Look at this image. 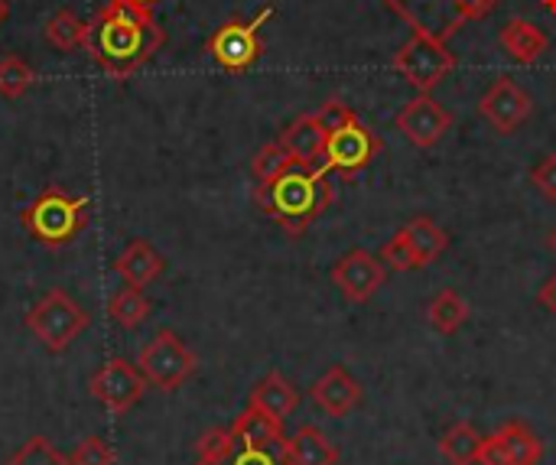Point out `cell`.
Returning <instances> with one entry per match:
<instances>
[{"mask_svg":"<svg viewBox=\"0 0 556 465\" xmlns=\"http://www.w3.org/2000/svg\"><path fill=\"white\" fill-rule=\"evenodd\" d=\"M163 42H166V33L153 20V13L108 0V7L98 10L94 20L88 23L85 52L111 78H127L143 62H150L163 49Z\"/></svg>","mask_w":556,"mask_h":465,"instance_id":"obj_1","label":"cell"},{"mask_svg":"<svg viewBox=\"0 0 556 465\" xmlns=\"http://www.w3.org/2000/svg\"><path fill=\"white\" fill-rule=\"evenodd\" d=\"M332 173L290 166L270 183H261L254 189L257 209L274 218L290 238H300L329 205H332Z\"/></svg>","mask_w":556,"mask_h":465,"instance_id":"obj_2","label":"cell"},{"mask_svg":"<svg viewBox=\"0 0 556 465\" xmlns=\"http://www.w3.org/2000/svg\"><path fill=\"white\" fill-rule=\"evenodd\" d=\"M88 205H91L88 196H68L65 189L49 186L20 212V225L26 228V235L33 241L49 244V248H62L85 231Z\"/></svg>","mask_w":556,"mask_h":465,"instance_id":"obj_3","label":"cell"},{"mask_svg":"<svg viewBox=\"0 0 556 465\" xmlns=\"http://www.w3.org/2000/svg\"><path fill=\"white\" fill-rule=\"evenodd\" d=\"M394 16H401L414 33L450 39L463 26L485 20L498 0H381Z\"/></svg>","mask_w":556,"mask_h":465,"instance_id":"obj_4","label":"cell"},{"mask_svg":"<svg viewBox=\"0 0 556 465\" xmlns=\"http://www.w3.org/2000/svg\"><path fill=\"white\" fill-rule=\"evenodd\" d=\"M88 313L78 306L65 290H49L29 313H26V329L39 339L42 349L49 352H65L85 329H88Z\"/></svg>","mask_w":556,"mask_h":465,"instance_id":"obj_5","label":"cell"},{"mask_svg":"<svg viewBox=\"0 0 556 465\" xmlns=\"http://www.w3.org/2000/svg\"><path fill=\"white\" fill-rule=\"evenodd\" d=\"M270 16H274V7L267 3V7H261L251 20H228V23H222V26L208 36L205 52H208L225 72H231V75L248 72V68L261 59V52H264L261 26H264Z\"/></svg>","mask_w":556,"mask_h":465,"instance_id":"obj_6","label":"cell"},{"mask_svg":"<svg viewBox=\"0 0 556 465\" xmlns=\"http://www.w3.org/2000/svg\"><path fill=\"white\" fill-rule=\"evenodd\" d=\"M195 365H199L195 355L173 329H160L137 355V368L147 378V385H153L166 394L179 391L195 375Z\"/></svg>","mask_w":556,"mask_h":465,"instance_id":"obj_7","label":"cell"},{"mask_svg":"<svg viewBox=\"0 0 556 465\" xmlns=\"http://www.w3.org/2000/svg\"><path fill=\"white\" fill-rule=\"evenodd\" d=\"M394 72H401V78H407L420 95H430L453 68H456V55L446 46V39L437 36H424L414 33L397 52H394Z\"/></svg>","mask_w":556,"mask_h":465,"instance_id":"obj_8","label":"cell"},{"mask_svg":"<svg viewBox=\"0 0 556 465\" xmlns=\"http://www.w3.org/2000/svg\"><path fill=\"white\" fill-rule=\"evenodd\" d=\"M381 137L358 121V114L339 127L329 130L326 137V150H323V169L326 173H342V176H355L362 173L378 153H381Z\"/></svg>","mask_w":556,"mask_h":465,"instance_id":"obj_9","label":"cell"},{"mask_svg":"<svg viewBox=\"0 0 556 465\" xmlns=\"http://www.w3.org/2000/svg\"><path fill=\"white\" fill-rule=\"evenodd\" d=\"M88 391L111 414H127L130 407L140 404V398L147 391V378L140 375L137 365H130L124 359H111L88 378Z\"/></svg>","mask_w":556,"mask_h":465,"instance_id":"obj_10","label":"cell"},{"mask_svg":"<svg viewBox=\"0 0 556 465\" xmlns=\"http://www.w3.org/2000/svg\"><path fill=\"white\" fill-rule=\"evenodd\" d=\"M332 284L336 290L349 300V303H368L384 284H388V267L378 254L355 248L349 254H342L332 264Z\"/></svg>","mask_w":556,"mask_h":465,"instance_id":"obj_11","label":"cell"},{"mask_svg":"<svg viewBox=\"0 0 556 465\" xmlns=\"http://www.w3.org/2000/svg\"><path fill=\"white\" fill-rule=\"evenodd\" d=\"M394 127L414 143V147H437L450 127H453V114L433 98V95H420L410 98L397 114H394Z\"/></svg>","mask_w":556,"mask_h":465,"instance_id":"obj_12","label":"cell"},{"mask_svg":"<svg viewBox=\"0 0 556 465\" xmlns=\"http://www.w3.org/2000/svg\"><path fill=\"white\" fill-rule=\"evenodd\" d=\"M479 114L498 130V134H515L525 121L534 114V98L511 78H495L489 91L479 98Z\"/></svg>","mask_w":556,"mask_h":465,"instance_id":"obj_13","label":"cell"},{"mask_svg":"<svg viewBox=\"0 0 556 465\" xmlns=\"http://www.w3.org/2000/svg\"><path fill=\"white\" fill-rule=\"evenodd\" d=\"M195 465H287V460L274 450L241 447L231 430H208L195 443Z\"/></svg>","mask_w":556,"mask_h":465,"instance_id":"obj_14","label":"cell"},{"mask_svg":"<svg viewBox=\"0 0 556 465\" xmlns=\"http://www.w3.org/2000/svg\"><path fill=\"white\" fill-rule=\"evenodd\" d=\"M309 398H313V404H316L326 417L342 420V417H349V414L362 404L365 391H362V385H358L342 365H332V368L313 385Z\"/></svg>","mask_w":556,"mask_h":465,"instance_id":"obj_15","label":"cell"},{"mask_svg":"<svg viewBox=\"0 0 556 465\" xmlns=\"http://www.w3.org/2000/svg\"><path fill=\"white\" fill-rule=\"evenodd\" d=\"M326 137H329V130H326L319 111H316V114H303V117L290 121V124L280 130V143L290 150L293 163H296V166H306V169H319V166H323Z\"/></svg>","mask_w":556,"mask_h":465,"instance_id":"obj_16","label":"cell"},{"mask_svg":"<svg viewBox=\"0 0 556 465\" xmlns=\"http://www.w3.org/2000/svg\"><path fill=\"white\" fill-rule=\"evenodd\" d=\"M498 42H502L505 55H508L511 62H518V65H531V62H538V59L547 52V46H551L547 33H544L538 23L525 20V16H511V20L502 26Z\"/></svg>","mask_w":556,"mask_h":465,"instance_id":"obj_17","label":"cell"},{"mask_svg":"<svg viewBox=\"0 0 556 465\" xmlns=\"http://www.w3.org/2000/svg\"><path fill=\"white\" fill-rule=\"evenodd\" d=\"M248 407H254V411H261V414H267V417L283 424L300 407V391L280 372H270L264 381L254 385V391L248 398Z\"/></svg>","mask_w":556,"mask_h":465,"instance_id":"obj_18","label":"cell"},{"mask_svg":"<svg viewBox=\"0 0 556 465\" xmlns=\"http://www.w3.org/2000/svg\"><path fill=\"white\" fill-rule=\"evenodd\" d=\"M114 271L121 274L124 284L143 290L147 284H153V280L166 271V261H163V254H160L153 244H147V241H130V244L121 251V257L114 261Z\"/></svg>","mask_w":556,"mask_h":465,"instance_id":"obj_19","label":"cell"},{"mask_svg":"<svg viewBox=\"0 0 556 465\" xmlns=\"http://www.w3.org/2000/svg\"><path fill=\"white\" fill-rule=\"evenodd\" d=\"M231 433L241 447H251V450H274V453H283L287 447V437H283V424L254 411V407H244V414L231 424Z\"/></svg>","mask_w":556,"mask_h":465,"instance_id":"obj_20","label":"cell"},{"mask_svg":"<svg viewBox=\"0 0 556 465\" xmlns=\"http://www.w3.org/2000/svg\"><path fill=\"white\" fill-rule=\"evenodd\" d=\"M283 460L287 465H336L339 463V450L336 443L316 430V427H300L287 447H283Z\"/></svg>","mask_w":556,"mask_h":465,"instance_id":"obj_21","label":"cell"},{"mask_svg":"<svg viewBox=\"0 0 556 465\" xmlns=\"http://www.w3.org/2000/svg\"><path fill=\"white\" fill-rule=\"evenodd\" d=\"M404 238H407V244H410V251H414V257H417V264L420 267H427V264H433V261H440L443 257V251L450 248V235L430 218V215H417V218H410L404 228Z\"/></svg>","mask_w":556,"mask_h":465,"instance_id":"obj_22","label":"cell"},{"mask_svg":"<svg viewBox=\"0 0 556 465\" xmlns=\"http://www.w3.org/2000/svg\"><path fill=\"white\" fill-rule=\"evenodd\" d=\"M42 36H46V42H49L52 49H59V52H75V49H85L88 23H85L75 10L62 7V10H55V13L46 20Z\"/></svg>","mask_w":556,"mask_h":465,"instance_id":"obj_23","label":"cell"},{"mask_svg":"<svg viewBox=\"0 0 556 465\" xmlns=\"http://www.w3.org/2000/svg\"><path fill=\"white\" fill-rule=\"evenodd\" d=\"M427 323L440 336H453L469 323V303L456 290H440L427 306Z\"/></svg>","mask_w":556,"mask_h":465,"instance_id":"obj_24","label":"cell"},{"mask_svg":"<svg viewBox=\"0 0 556 465\" xmlns=\"http://www.w3.org/2000/svg\"><path fill=\"white\" fill-rule=\"evenodd\" d=\"M485 437L472 427V424H456L443 433L440 440V456L450 465H476L482 453Z\"/></svg>","mask_w":556,"mask_h":465,"instance_id":"obj_25","label":"cell"},{"mask_svg":"<svg viewBox=\"0 0 556 465\" xmlns=\"http://www.w3.org/2000/svg\"><path fill=\"white\" fill-rule=\"evenodd\" d=\"M108 316L121 326V329H140L150 316V300L143 297L140 287L124 284L111 300H108Z\"/></svg>","mask_w":556,"mask_h":465,"instance_id":"obj_26","label":"cell"},{"mask_svg":"<svg viewBox=\"0 0 556 465\" xmlns=\"http://www.w3.org/2000/svg\"><path fill=\"white\" fill-rule=\"evenodd\" d=\"M498 440H502V447L508 450V456L515 460V465H538L544 460V443H541V437H538L531 427H525L521 420L505 424V427L498 430Z\"/></svg>","mask_w":556,"mask_h":465,"instance_id":"obj_27","label":"cell"},{"mask_svg":"<svg viewBox=\"0 0 556 465\" xmlns=\"http://www.w3.org/2000/svg\"><path fill=\"white\" fill-rule=\"evenodd\" d=\"M290 166H296L293 156H290V150H287L280 140H270V143H264V147L254 153V160H251V176H254V183L261 186V183H270V179H277L280 173H287Z\"/></svg>","mask_w":556,"mask_h":465,"instance_id":"obj_28","label":"cell"},{"mask_svg":"<svg viewBox=\"0 0 556 465\" xmlns=\"http://www.w3.org/2000/svg\"><path fill=\"white\" fill-rule=\"evenodd\" d=\"M36 85V72L23 55H3L0 59V95L3 98H23Z\"/></svg>","mask_w":556,"mask_h":465,"instance_id":"obj_29","label":"cell"},{"mask_svg":"<svg viewBox=\"0 0 556 465\" xmlns=\"http://www.w3.org/2000/svg\"><path fill=\"white\" fill-rule=\"evenodd\" d=\"M3 465H72V460L62 456L46 437H29Z\"/></svg>","mask_w":556,"mask_h":465,"instance_id":"obj_30","label":"cell"},{"mask_svg":"<svg viewBox=\"0 0 556 465\" xmlns=\"http://www.w3.org/2000/svg\"><path fill=\"white\" fill-rule=\"evenodd\" d=\"M378 257L384 261V267H388V271H397V274L420 271V264H417V257H414V251H410V244H407L404 231H397V235L381 248V254H378Z\"/></svg>","mask_w":556,"mask_h":465,"instance_id":"obj_31","label":"cell"},{"mask_svg":"<svg viewBox=\"0 0 556 465\" xmlns=\"http://www.w3.org/2000/svg\"><path fill=\"white\" fill-rule=\"evenodd\" d=\"M72 465H114V450H111V443H108V440H101V437H88V440L75 450Z\"/></svg>","mask_w":556,"mask_h":465,"instance_id":"obj_32","label":"cell"},{"mask_svg":"<svg viewBox=\"0 0 556 465\" xmlns=\"http://www.w3.org/2000/svg\"><path fill=\"white\" fill-rule=\"evenodd\" d=\"M531 183L538 186V192L544 199L556 202V153H547L534 169H531Z\"/></svg>","mask_w":556,"mask_h":465,"instance_id":"obj_33","label":"cell"},{"mask_svg":"<svg viewBox=\"0 0 556 465\" xmlns=\"http://www.w3.org/2000/svg\"><path fill=\"white\" fill-rule=\"evenodd\" d=\"M319 117H323L326 130H332V127H339V124L352 121V117H355V111H352V108H349V104H345L342 98H329V101L323 104Z\"/></svg>","mask_w":556,"mask_h":465,"instance_id":"obj_34","label":"cell"},{"mask_svg":"<svg viewBox=\"0 0 556 465\" xmlns=\"http://www.w3.org/2000/svg\"><path fill=\"white\" fill-rule=\"evenodd\" d=\"M479 465H515V460L508 456V450L502 447L498 433L495 437H485L482 453H479Z\"/></svg>","mask_w":556,"mask_h":465,"instance_id":"obj_35","label":"cell"},{"mask_svg":"<svg viewBox=\"0 0 556 465\" xmlns=\"http://www.w3.org/2000/svg\"><path fill=\"white\" fill-rule=\"evenodd\" d=\"M538 303H541V306H544V310H547V313L556 319V274L547 280V284H544V287H541V290H538Z\"/></svg>","mask_w":556,"mask_h":465,"instance_id":"obj_36","label":"cell"},{"mask_svg":"<svg viewBox=\"0 0 556 465\" xmlns=\"http://www.w3.org/2000/svg\"><path fill=\"white\" fill-rule=\"evenodd\" d=\"M117 3H127V7H134V10H147V13H153V7H156L160 0H117Z\"/></svg>","mask_w":556,"mask_h":465,"instance_id":"obj_37","label":"cell"},{"mask_svg":"<svg viewBox=\"0 0 556 465\" xmlns=\"http://www.w3.org/2000/svg\"><path fill=\"white\" fill-rule=\"evenodd\" d=\"M7 16H10V0H0V26L7 23Z\"/></svg>","mask_w":556,"mask_h":465,"instance_id":"obj_38","label":"cell"},{"mask_svg":"<svg viewBox=\"0 0 556 465\" xmlns=\"http://www.w3.org/2000/svg\"><path fill=\"white\" fill-rule=\"evenodd\" d=\"M541 7H544L551 16H556V0H541Z\"/></svg>","mask_w":556,"mask_h":465,"instance_id":"obj_39","label":"cell"},{"mask_svg":"<svg viewBox=\"0 0 556 465\" xmlns=\"http://www.w3.org/2000/svg\"><path fill=\"white\" fill-rule=\"evenodd\" d=\"M547 244H551V251H554V254H556V228H554V231H551V235H547Z\"/></svg>","mask_w":556,"mask_h":465,"instance_id":"obj_40","label":"cell"}]
</instances>
